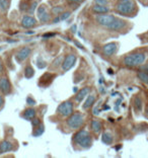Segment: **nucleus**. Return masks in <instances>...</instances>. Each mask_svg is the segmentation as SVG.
<instances>
[{
	"instance_id": "obj_1",
	"label": "nucleus",
	"mask_w": 148,
	"mask_h": 158,
	"mask_svg": "<svg viewBox=\"0 0 148 158\" xmlns=\"http://www.w3.org/2000/svg\"><path fill=\"white\" fill-rule=\"evenodd\" d=\"M95 20L100 26H103L105 29L108 31H123L126 26H127V21L124 20L123 18H120L118 16L112 15V14H97L95 17Z\"/></svg>"
},
{
	"instance_id": "obj_2",
	"label": "nucleus",
	"mask_w": 148,
	"mask_h": 158,
	"mask_svg": "<svg viewBox=\"0 0 148 158\" xmlns=\"http://www.w3.org/2000/svg\"><path fill=\"white\" fill-rule=\"evenodd\" d=\"M115 10L123 16H132L136 13L137 5L134 0H119L116 4Z\"/></svg>"
},
{
	"instance_id": "obj_3",
	"label": "nucleus",
	"mask_w": 148,
	"mask_h": 158,
	"mask_svg": "<svg viewBox=\"0 0 148 158\" xmlns=\"http://www.w3.org/2000/svg\"><path fill=\"white\" fill-rule=\"evenodd\" d=\"M146 58H147L146 54L143 53V52H134V53H131L129 55L125 56L123 62H124V65L126 67L136 68L143 65Z\"/></svg>"
},
{
	"instance_id": "obj_4",
	"label": "nucleus",
	"mask_w": 148,
	"mask_h": 158,
	"mask_svg": "<svg viewBox=\"0 0 148 158\" xmlns=\"http://www.w3.org/2000/svg\"><path fill=\"white\" fill-rule=\"evenodd\" d=\"M73 143L78 146H80L83 149H88L92 146V137L89 134V132L86 130H79L73 135Z\"/></svg>"
},
{
	"instance_id": "obj_5",
	"label": "nucleus",
	"mask_w": 148,
	"mask_h": 158,
	"mask_svg": "<svg viewBox=\"0 0 148 158\" xmlns=\"http://www.w3.org/2000/svg\"><path fill=\"white\" fill-rule=\"evenodd\" d=\"M67 126L71 130H78L81 128V126L84 123V116L81 113H73L67 118Z\"/></svg>"
},
{
	"instance_id": "obj_6",
	"label": "nucleus",
	"mask_w": 148,
	"mask_h": 158,
	"mask_svg": "<svg viewBox=\"0 0 148 158\" xmlns=\"http://www.w3.org/2000/svg\"><path fill=\"white\" fill-rule=\"evenodd\" d=\"M57 113L61 117L68 118L69 116L73 113V102L71 100H66V102H61L57 108Z\"/></svg>"
},
{
	"instance_id": "obj_7",
	"label": "nucleus",
	"mask_w": 148,
	"mask_h": 158,
	"mask_svg": "<svg viewBox=\"0 0 148 158\" xmlns=\"http://www.w3.org/2000/svg\"><path fill=\"white\" fill-rule=\"evenodd\" d=\"M76 59H77V57H76L75 54H68V55L64 58V60L62 62V70L64 72H67V71H69L74 65H75Z\"/></svg>"
},
{
	"instance_id": "obj_8",
	"label": "nucleus",
	"mask_w": 148,
	"mask_h": 158,
	"mask_svg": "<svg viewBox=\"0 0 148 158\" xmlns=\"http://www.w3.org/2000/svg\"><path fill=\"white\" fill-rule=\"evenodd\" d=\"M12 90V85L9 81L8 78L2 77L0 78V92L4 95H7L11 92Z\"/></svg>"
},
{
	"instance_id": "obj_9",
	"label": "nucleus",
	"mask_w": 148,
	"mask_h": 158,
	"mask_svg": "<svg viewBox=\"0 0 148 158\" xmlns=\"http://www.w3.org/2000/svg\"><path fill=\"white\" fill-rule=\"evenodd\" d=\"M31 53H32V49L29 48V47H23V48H21L15 55L16 62H18V63L23 62L26 59L29 58V56L31 55Z\"/></svg>"
},
{
	"instance_id": "obj_10",
	"label": "nucleus",
	"mask_w": 148,
	"mask_h": 158,
	"mask_svg": "<svg viewBox=\"0 0 148 158\" xmlns=\"http://www.w3.org/2000/svg\"><path fill=\"white\" fill-rule=\"evenodd\" d=\"M38 18L41 23H48L50 20V13L45 5H40L38 7Z\"/></svg>"
},
{
	"instance_id": "obj_11",
	"label": "nucleus",
	"mask_w": 148,
	"mask_h": 158,
	"mask_svg": "<svg viewBox=\"0 0 148 158\" xmlns=\"http://www.w3.org/2000/svg\"><path fill=\"white\" fill-rule=\"evenodd\" d=\"M118 50V45L116 43H108L107 45H105L103 47V55L111 57L117 52Z\"/></svg>"
},
{
	"instance_id": "obj_12",
	"label": "nucleus",
	"mask_w": 148,
	"mask_h": 158,
	"mask_svg": "<svg viewBox=\"0 0 148 158\" xmlns=\"http://www.w3.org/2000/svg\"><path fill=\"white\" fill-rule=\"evenodd\" d=\"M37 24V19L31 15H24L21 19V26L24 29H32Z\"/></svg>"
},
{
	"instance_id": "obj_13",
	"label": "nucleus",
	"mask_w": 148,
	"mask_h": 158,
	"mask_svg": "<svg viewBox=\"0 0 148 158\" xmlns=\"http://www.w3.org/2000/svg\"><path fill=\"white\" fill-rule=\"evenodd\" d=\"M90 92V88L89 87H83L79 89L76 92L75 96H74V99H75L76 102H81L83 99L88 95V93Z\"/></svg>"
},
{
	"instance_id": "obj_14",
	"label": "nucleus",
	"mask_w": 148,
	"mask_h": 158,
	"mask_svg": "<svg viewBox=\"0 0 148 158\" xmlns=\"http://www.w3.org/2000/svg\"><path fill=\"white\" fill-rule=\"evenodd\" d=\"M13 150V144L9 140H3L0 143V153H7Z\"/></svg>"
},
{
	"instance_id": "obj_15",
	"label": "nucleus",
	"mask_w": 148,
	"mask_h": 158,
	"mask_svg": "<svg viewBox=\"0 0 148 158\" xmlns=\"http://www.w3.org/2000/svg\"><path fill=\"white\" fill-rule=\"evenodd\" d=\"M36 116H37V110H34V108H26V110H24L23 113H21V117H23L24 120H28V121H32Z\"/></svg>"
},
{
	"instance_id": "obj_16",
	"label": "nucleus",
	"mask_w": 148,
	"mask_h": 158,
	"mask_svg": "<svg viewBox=\"0 0 148 158\" xmlns=\"http://www.w3.org/2000/svg\"><path fill=\"white\" fill-rule=\"evenodd\" d=\"M92 12L95 14H106L110 12V8L107 5H100V4H95L92 6Z\"/></svg>"
},
{
	"instance_id": "obj_17",
	"label": "nucleus",
	"mask_w": 148,
	"mask_h": 158,
	"mask_svg": "<svg viewBox=\"0 0 148 158\" xmlns=\"http://www.w3.org/2000/svg\"><path fill=\"white\" fill-rule=\"evenodd\" d=\"M90 127H91V131L97 135L100 134L103 130V124H102V122L98 121V120H92L91 121Z\"/></svg>"
},
{
	"instance_id": "obj_18",
	"label": "nucleus",
	"mask_w": 148,
	"mask_h": 158,
	"mask_svg": "<svg viewBox=\"0 0 148 158\" xmlns=\"http://www.w3.org/2000/svg\"><path fill=\"white\" fill-rule=\"evenodd\" d=\"M95 96L93 94L88 95L87 98H86V100L84 102V103L82 105V110H88V108H90L93 105H95Z\"/></svg>"
},
{
	"instance_id": "obj_19",
	"label": "nucleus",
	"mask_w": 148,
	"mask_h": 158,
	"mask_svg": "<svg viewBox=\"0 0 148 158\" xmlns=\"http://www.w3.org/2000/svg\"><path fill=\"white\" fill-rule=\"evenodd\" d=\"M137 77L139 78V80H141L143 83L148 85V72L147 71L140 70L139 72L137 73Z\"/></svg>"
},
{
	"instance_id": "obj_20",
	"label": "nucleus",
	"mask_w": 148,
	"mask_h": 158,
	"mask_svg": "<svg viewBox=\"0 0 148 158\" xmlns=\"http://www.w3.org/2000/svg\"><path fill=\"white\" fill-rule=\"evenodd\" d=\"M11 0H0V10L6 12L10 7Z\"/></svg>"
},
{
	"instance_id": "obj_21",
	"label": "nucleus",
	"mask_w": 148,
	"mask_h": 158,
	"mask_svg": "<svg viewBox=\"0 0 148 158\" xmlns=\"http://www.w3.org/2000/svg\"><path fill=\"white\" fill-rule=\"evenodd\" d=\"M44 131H45V127H44L43 124H40V125L38 126V127L34 128L33 135L34 136V137H39V136H41L42 134H43Z\"/></svg>"
},
{
	"instance_id": "obj_22",
	"label": "nucleus",
	"mask_w": 148,
	"mask_h": 158,
	"mask_svg": "<svg viewBox=\"0 0 148 158\" xmlns=\"http://www.w3.org/2000/svg\"><path fill=\"white\" fill-rule=\"evenodd\" d=\"M34 75V68L32 67L31 65H28V66L26 67V69H24V76H26V78L31 79Z\"/></svg>"
},
{
	"instance_id": "obj_23",
	"label": "nucleus",
	"mask_w": 148,
	"mask_h": 158,
	"mask_svg": "<svg viewBox=\"0 0 148 158\" xmlns=\"http://www.w3.org/2000/svg\"><path fill=\"white\" fill-rule=\"evenodd\" d=\"M113 140H114V138H113L112 134H110V133H103V142L105 143V144H107V145L112 144Z\"/></svg>"
},
{
	"instance_id": "obj_24",
	"label": "nucleus",
	"mask_w": 148,
	"mask_h": 158,
	"mask_svg": "<svg viewBox=\"0 0 148 158\" xmlns=\"http://www.w3.org/2000/svg\"><path fill=\"white\" fill-rule=\"evenodd\" d=\"M38 5H39V0H33V1L29 3L28 11L29 12V13H34V12L36 11Z\"/></svg>"
},
{
	"instance_id": "obj_25",
	"label": "nucleus",
	"mask_w": 148,
	"mask_h": 158,
	"mask_svg": "<svg viewBox=\"0 0 148 158\" xmlns=\"http://www.w3.org/2000/svg\"><path fill=\"white\" fill-rule=\"evenodd\" d=\"M134 105H135V108H136V110L138 112H140V110H142V99L140 97H136L135 98V102H134Z\"/></svg>"
},
{
	"instance_id": "obj_26",
	"label": "nucleus",
	"mask_w": 148,
	"mask_h": 158,
	"mask_svg": "<svg viewBox=\"0 0 148 158\" xmlns=\"http://www.w3.org/2000/svg\"><path fill=\"white\" fill-rule=\"evenodd\" d=\"M63 10H64V8L62 6H56L52 8V13L55 14V15H60L63 12Z\"/></svg>"
},
{
	"instance_id": "obj_27",
	"label": "nucleus",
	"mask_w": 148,
	"mask_h": 158,
	"mask_svg": "<svg viewBox=\"0 0 148 158\" xmlns=\"http://www.w3.org/2000/svg\"><path fill=\"white\" fill-rule=\"evenodd\" d=\"M31 122H32V125H33V128L38 127V126L41 124V120L39 118H36V117H34Z\"/></svg>"
},
{
	"instance_id": "obj_28",
	"label": "nucleus",
	"mask_w": 148,
	"mask_h": 158,
	"mask_svg": "<svg viewBox=\"0 0 148 158\" xmlns=\"http://www.w3.org/2000/svg\"><path fill=\"white\" fill-rule=\"evenodd\" d=\"M61 61H62V57H59V58H56V59H55V61H54V62L52 63V64H53L54 67H58V66L62 65Z\"/></svg>"
},
{
	"instance_id": "obj_29",
	"label": "nucleus",
	"mask_w": 148,
	"mask_h": 158,
	"mask_svg": "<svg viewBox=\"0 0 148 158\" xmlns=\"http://www.w3.org/2000/svg\"><path fill=\"white\" fill-rule=\"evenodd\" d=\"M70 12L69 11H67V12H62V13H61V15L59 16L60 17V19L61 20H65V19H67L69 16H70Z\"/></svg>"
},
{
	"instance_id": "obj_30",
	"label": "nucleus",
	"mask_w": 148,
	"mask_h": 158,
	"mask_svg": "<svg viewBox=\"0 0 148 158\" xmlns=\"http://www.w3.org/2000/svg\"><path fill=\"white\" fill-rule=\"evenodd\" d=\"M95 4H100V5H108V0H95Z\"/></svg>"
},
{
	"instance_id": "obj_31",
	"label": "nucleus",
	"mask_w": 148,
	"mask_h": 158,
	"mask_svg": "<svg viewBox=\"0 0 148 158\" xmlns=\"http://www.w3.org/2000/svg\"><path fill=\"white\" fill-rule=\"evenodd\" d=\"M38 66H39V68H45L46 67V63L44 62L43 60H42V62H41V58H39L38 59Z\"/></svg>"
},
{
	"instance_id": "obj_32",
	"label": "nucleus",
	"mask_w": 148,
	"mask_h": 158,
	"mask_svg": "<svg viewBox=\"0 0 148 158\" xmlns=\"http://www.w3.org/2000/svg\"><path fill=\"white\" fill-rule=\"evenodd\" d=\"M26 102H28L29 105H36V102H34V100L31 97V96H29V97H28V99H26Z\"/></svg>"
},
{
	"instance_id": "obj_33",
	"label": "nucleus",
	"mask_w": 148,
	"mask_h": 158,
	"mask_svg": "<svg viewBox=\"0 0 148 158\" xmlns=\"http://www.w3.org/2000/svg\"><path fill=\"white\" fill-rule=\"evenodd\" d=\"M4 103H5V99H4L3 95L0 94V110L4 107Z\"/></svg>"
},
{
	"instance_id": "obj_34",
	"label": "nucleus",
	"mask_w": 148,
	"mask_h": 158,
	"mask_svg": "<svg viewBox=\"0 0 148 158\" xmlns=\"http://www.w3.org/2000/svg\"><path fill=\"white\" fill-rule=\"evenodd\" d=\"M67 1L71 4H80L81 2H83L84 0H67Z\"/></svg>"
},
{
	"instance_id": "obj_35",
	"label": "nucleus",
	"mask_w": 148,
	"mask_h": 158,
	"mask_svg": "<svg viewBox=\"0 0 148 158\" xmlns=\"http://www.w3.org/2000/svg\"><path fill=\"white\" fill-rule=\"evenodd\" d=\"M74 44H75V45L77 46V47H78V48H79V49H83V50H84V47H83L82 45H80V44L78 43V42H74Z\"/></svg>"
},
{
	"instance_id": "obj_36",
	"label": "nucleus",
	"mask_w": 148,
	"mask_h": 158,
	"mask_svg": "<svg viewBox=\"0 0 148 158\" xmlns=\"http://www.w3.org/2000/svg\"><path fill=\"white\" fill-rule=\"evenodd\" d=\"M61 19H60V17L59 16H56L55 18H54V20H53V23H59Z\"/></svg>"
},
{
	"instance_id": "obj_37",
	"label": "nucleus",
	"mask_w": 148,
	"mask_h": 158,
	"mask_svg": "<svg viewBox=\"0 0 148 158\" xmlns=\"http://www.w3.org/2000/svg\"><path fill=\"white\" fill-rule=\"evenodd\" d=\"M55 36V34H44V38H48V37H54Z\"/></svg>"
},
{
	"instance_id": "obj_38",
	"label": "nucleus",
	"mask_w": 148,
	"mask_h": 158,
	"mask_svg": "<svg viewBox=\"0 0 148 158\" xmlns=\"http://www.w3.org/2000/svg\"><path fill=\"white\" fill-rule=\"evenodd\" d=\"M108 73H110V74H113V70H112V69H108Z\"/></svg>"
}]
</instances>
